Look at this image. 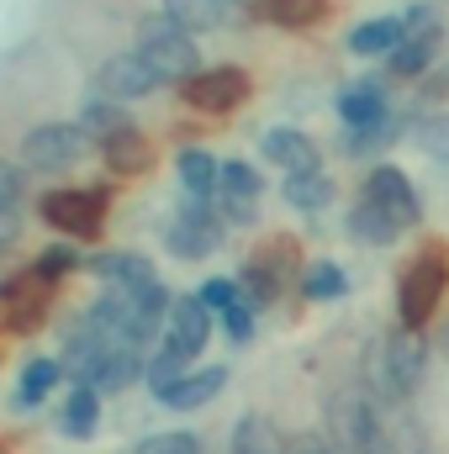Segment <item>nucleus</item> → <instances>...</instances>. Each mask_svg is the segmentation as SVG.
<instances>
[{
    "label": "nucleus",
    "mask_w": 449,
    "mask_h": 454,
    "mask_svg": "<svg viewBox=\"0 0 449 454\" xmlns=\"http://www.w3.org/2000/svg\"><path fill=\"white\" fill-rule=\"evenodd\" d=\"M169 291L159 286V280H148V286H138V291H122L112 286L96 307H91V323L106 333L112 343H148L159 333V323H169Z\"/></svg>",
    "instance_id": "obj_1"
},
{
    "label": "nucleus",
    "mask_w": 449,
    "mask_h": 454,
    "mask_svg": "<svg viewBox=\"0 0 449 454\" xmlns=\"http://www.w3.org/2000/svg\"><path fill=\"white\" fill-rule=\"evenodd\" d=\"M423 364H429V348L418 339V328H391L370 343V359H365V386L375 391V402H407L423 380Z\"/></svg>",
    "instance_id": "obj_2"
},
{
    "label": "nucleus",
    "mask_w": 449,
    "mask_h": 454,
    "mask_svg": "<svg viewBox=\"0 0 449 454\" xmlns=\"http://www.w3.org/2000/svg\"><path fill=\"white\" fill-rule=\"evenodd\" d=\"M445 291H449V248L445 243H429V248H418V254L407 259V270H402V286H397V312H402V323H407V328H423V323L439 312Z\"/></svg>",
    "instance_id": "obj_3"
},
{
    "label": "nucleus",
    "mask_w": 449,
    "mask_h": 454,
    "mask_svg": "<svg viewBox=\"0 0 449 454\" xmlns=\"http://www.w3.org/2000/svg\"><path fill=\"white\" fill-rule=\"evenodd\" d=\"M328 444L338 454H381V418H375V391L370 386H343L328 402Z\"/></svg>",
    "instance_id": "obj_4"
},
{
    "label": "nucleus",
    "mask_w": 449,
    "mask_h": 454,
    "mask_svg": "<svg viewBox=\"0 0 449 454\" xmlns=\"http://www.w3.org/2000/svg\"><path fill=\"white\" fill-rule=\"evenodd\" d=\"M138 53L154 64V74L164 80V85H185L191 74H196V37H191V27H180L169 11H159V16H148L143 27H138Z\"/></svg>",
    "instance_id": "obj_5"
},
{
    "label": "nucleus",
    "mask_w": 449,
    "mask_h": 454,
    "mask_svg": "<svg viewBox=\"0 0 449 454\" xmlns=\"http://www.w3.org/2000/svg\"><path fill=\"white\" fill-rule=\"evenodd\" d=\"M85 143H91V137H85L80 121H43V127H32V132L21 137V164L37 169V175H59V169L80 164Z\"/></svg>",
    "instance_id": "obj_6"
},
{
    "label": "nucleus",
    "mask_w": 449,
    "mask_h": 454,
    "mask_svg": "<svg viewBox=\"0 0 449 454\" xmlns=\"http://www.w3.org/2000/svg\"><path fill=\"white\" fill-rule=\"evenodd\" d=\"M302 270V254H296V243L291 238H270V243H259V254L243 264V296L248 301H259V307H270L286 286H291V275Z\"/></svg>",
    "instance_id": "obj_7"
},
{
    "label": "nucleus",
    "mask_w": 449,
    "mask_h": 454,
    "mask_svg": "<svg viewBox=\"0 0 449 454\" xmlns=\"http://www.w3.org/2000/svg\"><path fill=\"white\" fill-rule=\"evenodd\" d=\"M164 243H169L175 259H207V254L223 243V212H212L201 196H191V201L175 212V223H169V232H164Z\"/></svg>",
    "instance_id": "obj_8"
},
{
    "label": "nucleus",
    "mask_w": 449,
    "mask_h": 454,
    "mask_svg": "<svg viewBox=\"0 0 449 454\" xmlns=\"http://www.w3.org/2000/svg\"><path fill=\"white\" fill-rule=\"evenodd\" d=\"M43 223L59 227V232H75V238H96L101 217H106V191H48L37 201Z\"/></svg>",
    "instance_id": "obj_9"
},
{
    "label": "nucleus",
    "mask_w": 449,
    "mask_h": 454,
    "mask_svg": "<svg viewBox=\"0 0 449 454\" xmlns=\"http://www.w3.org/2000/svg\"><path fill=\"white\" fill-rule=\"evenodd\" d=\"M248 74L243 69H232V64H223V69H196L185 85H180V96H185V106H196V112H238L243 101H248Z\"/></svg>",
    "instance_id": "obj_10"
},
{
    "label": "nucleus",
    "mask_w": 449,
    "mask_h": 454,
    "mask_svg": "<svg viewBox=\"0 0 449 454\" xmlns=\"http://www.w3.org/2000/svg\"><path fill=\"white\" fill-rule=\"evenodd\" d=\"M154 85H164V80L154 74V64H148L143 53H116V59L101 64V74H96V90L112 96V101H138V96H148Z\"/></svg>",
    "instance_id": "obj_11"
},
{
    "label": "nucleus",
    "mask_w": 449,
    "mask_h": 454,
    "mask_svg": "<svg viewBox=\"0 0 449 454\" xmlns=\"http://www.w3.org/2000/svg\"><path fill=\"white\" fill-rule=\"evenodd\" d=\"M217 207H223L227 223H254V217H259V169H254V164H243V159L223 164Z\"/></svg>",
    "instance_id": "obj_12"
},
{
    "label": "nucleus",
    "mask_w": 449,
    "mask_h": 454,
    "mask_svg": "<svg viewBox=\"0 0 449 454\" xmlns=\"http://www.w3.org/2000/svg\"><path fill=\"white\" fill-rule=\"evenodd\" d=\"M365 196H370V201H381V207H386V212H391L402 227H418V217H423L413 180H407L402 169H391V164L370 169V180H365Z\"/></svg>",
    "instance_id": "obj_13"
},
{
    "label": "nucleus",
    "mask_w": 449,
    "mask_h": 454,
    "mask_svg": "<svg viewBox=\"0 0 449 454\" xmlns=\"http://www.w3.org/2000/svg\"><path fill=\"white\" fill-rule=\"evenodd\" d=\"M212 339V307L201 301V296H180L175 307H169V343L191 359V354H201Z\"/></svg>",
    "instance_id": "obj_14"
},
{
    "label": "nucleus",
    "mask_w": 449,
    "mask_h": 454,
    "mask_svg": "<svg viewBox=\"0 0 449 454\" xmlns=\"http://www.w3.org/2000/svg\"><path fill=\"white\" fill-rule=\"evenodd\" d=\"M259 153H264L270 164H280L286 175L318 169V143H312L307 132H296V127H270V132H264V143H259Z\"/></svg>",
    "instance_id": "obj_15"
},
{
    "label": "nucleus",
    "mask_w": 449,
    "mask_h": 454,
    "mask_svg": "<svg viewBox=\"0 0 449 454\" xmlns=\"http://www.w3.org/2000/svg\"><path fill=\"white\" fill-rule=\"evenodd\" d=\"M338 116L343 127H370L381 116H391V101H386V80H354L338 90Z\"/></svg>",
    "instance_id": "obj_16"
},
{
    "label": "nucleus",
    "mask_w": 449,
    "mask_h": 454,
    "mask_svg": "<svg viewBox=\"0 0 449 454\" xmlns=\"http://www.w3.org/2000/svg\"><path fill=\"white\" fill-rule=\"evenodd\" d=\"M106 348H112V339L85 317V323L69 333V343H64V364H69V375H75V380H96V370H101Z\"/></svg>",
    "instance_id": "obj_17"
},
{
    "label": "nucleus",
    "mask_w": 449,
    "mask_h": 454,
    "mask_svg": "<svg viewBox=\"0 0 449 454\" xmlns=\"http://www.w3.org/2000/svg\"><path fill=\"white\" fill-rule=\"evenodd\" d=\"M101 159H106L112 175H143V169L154 164V143H148L138 127H122V132H112V137L101 143Z\"/></svg>",
    "instance_id": "obj_18"
},
{
    "label": "nucleus",
    "mask_w": 449,
    "mask_h": 454,
    "mask_svg": "<svg viewBox=\"0 0 449 454\" xmlns=\"http://www.w3.org/2000/svg\"><path fill=\"white\" fill-rule=\"evenodd\" d=\"M223 386H227V370H223V364H212V370L180 375V380H175V386H169L159 402H164V407H175V412H196V407H207V402H212Z\"/></svg>",
    "instance_id": "obj_19"
},
{
    "label": "nucleus",
    "mask_w": 449,
    "mask_h": 454,
    "mask_svg": "<svg viewBox=\"0 0 449 454\" xmlns=\"http://www.w3.org/2000/svg\"><path fill=\"white\" fill-rule=\"evenodd\" d=\"M227 454H286V434H280L264 412H243V418L232 423Z\"/></svg>",
    "instance_id": "obj_20"
},
{
    "label": "nucleus",
    "mask_w": 449,
    "mask_h": 454,
    "mask_svg": "<svg viewBox=\"0 0 449 454\" xmlns=\"http://www.w3.org/2000/svg\"><path fill=\"white\" fill-rule=\"evenodd\" d=\"M328 11H334V0H254V16H259V21L291 27V32L328 21Z\"/></svg>",
    "instance_id": "obj_21"
},
{
    "label": "nucleus",
    "mask_w": 449,
    "mask_h": 454,
    "mask_svg": "<svg viewBox=\"0 0 449 454\" xmlns=\"http://www.w3.org/2000/svg\"><path fill=\"white\" fill-rule=\"evenodd\" d=\"M91 275L106 280V286H122V291H138L154 280V264L143 254H127V248H112V254H96L91 259Z\"/></svg>",
    "instance_id": "obj_22"
},
{
    "label": "nucleus",
    "mask_w": 449,
    "mask_h": 454,
    "mask_svg": "<svg viewBox=\"0 0 449 454\" xmlns=\"http://www.w3.org/2000/svg\"><path fill=\"white\" fill-rule=\"evenodd\" d=\"M138 375H143V343H112L91 386H96V391H112V396H116V391H127Z\"/></svg>",
    "instance_id": "obj_23"
},
{
    "label": "nucleus",
    "mask_w": 449,
    "mask_h": 454,
    "mask_svg": "<svg viewBox=\"0 0 449 454\" xmlns=\"http://www.w3.org/2000/svg\"><path fill=\"white\" fill-rule=\"evenodd\" d=\"M349 232L359 238V243H370V248H381V243H391L397 232H407V227L397 223L381 201H370V196H359L354 201V212H349Z\"/></svg>",
    "instance_id": "obj_24"
},
{
    "label": "nucleus",
    "mask_w": 449,
    "mask_h": 454,
    "mask_svg": "<svg viewBox=\"0 0 449 454\" xmlns=\"http://www.w3.org/2000/svg\"><path fill=\"white\" fill-rule=\"evenodd\" d=\"M402 37H407V21H402V16H375V21H365V27L349 32V48H354L359 59H386Z\"/></svg>",
    "instance_id": "obj_25"
},
{
    "label": "nucleus",
    "mask_w": 449,
    "mask_h": 454,
    "mask_svg": "<svg viewBox=\"0 0 449 454\" xmlns=\"http://www.w3.org/2000/svg\"><path fill=\"white\" fill-rule=\"evenodd\" d=\"M80 127H85V137L91 143H106L112 132H122V127H132L127 121V101H112V96H91L85 106H80Z\"/></svg>",
    "instance_id": "obj_26"
},
{
    "label": "nucleus",
    "mask_w": 449,
    "mask_h": 454,
    "mask_svg": "<svg viewBox=\"0 0 449 454\" xmlns=\"http://www.w3.org/2000/svg\"><path fill=\"white\" fill-rule=\"evenodd\" d=\"M175 169H180V185H185V196H217V180H223V164L212 159V153H201V148H185L180 159H175Z\"/></svg>",
    "instance_id": "obj_27"
},
{
    "label": "nucleus",
    "mask_w": 449,
    "mask_h": 454,
    "mask_svg": "<svg viewBox=\"0 0 449 454\" xmlns=\"http://www.w3.org/2000/svg\"><path fill=\"white\" fill-rule=\"evenodd\" d=\"M96 418H101V391L91 380H75V391L64 402V434L69 439H91L96 434Z\"/></svg>",
    "instance_id": "obj_28"
},
{
    "label": "nucleus",
    "mask_w": 449,
    "mask_h": 454,
    "mask_svg": "<svg viewBox=\"0 0 449 454\" xmlns=\"http://www.w3.org/2000/svg\"><path fill=\"white\" fill-rule=\"evenodd\" d=\"M434 43H439V32H407L386 59H391V74H402V80H413V74H423L429 64H434Z\"/></svg>",
    "instance_id": "obj_29"
},
{
    "label": "nucleus",
    "mask_w": 449,
    "mask_h": 454,
    "mask_svg": "<svg viewBox=\"0 0 449 454\" xmlns=\"http://www.w3.org/2000/svg\"><path fill=\"white\" fill-rule=\"evenodd\" d=\"M286 201L296 212H323L334 201V180L323 169H302V175H286Z\"/></svg>",
    "instance_id": "obj_30"
},
{
    "label": "nucleus",
    "mask_w": 449,
    "mask_h": 454,
    "mask_svg": "<svg viewBox=\"0 0 449 454\" xmlns=\"http://www.w3.org/2000/svg\"><path fill=\"white\" fill-rule=\"evenodd\" d=\"M59 386V364L53 359H32L21 370V386H16V407H43V396Z\"/></svg>",
    "instance_id": "obj_31"
},
{
    "label": "nucleus",
    "mask_w": 449,
    "mask_h": 454,
    "mask_svg": "<svg viewBox=\"0 0 449 454\" xmlns=\"http://www.w3.org/2000/svg\"><path fill=\"white\" fill-rule=\"evenodd\" d=\"M164 11L180 21V27H191V32H212V27H223V0H164Z\"/></svg>",
    "instance_id": "obj_32"
},
{
    "label": "nucleus",
    "mask_w": 449,
    "mask_h": 454,
    "mask_svg": "<svg viewBox=\"0 0 449 454\" xmlns=\"http://www.w3.org/2000/svg\"><path fill=\"white\" fill-rule=\"evenodd\" d=\"M343 286H349V280H343V270L328 264V259L302 270V296H307V301H334V296H343Z\"/></svg>",
    "instance_id": "obj_33"
},
{
    "label": "nucleus",
    "mask_w": 449,
    "mask_h": 454,
    "mask_svg": "<svg viewBox=\"0 0 449 454\" xmlns=\"http://www.w3.org/2000/svg\"><path fill=\"white\" fill-rule=\"evenodd\" d=\"M180 370H185V354L164 339V348H159V354L148 359V370H143V375H148V391H154V396H164V391L180 380Z\"/></svg>",
    "instance_id": "obj_34"
},
{
    "label": "nucleus",
    "mask_w": 449,
    "mask_h": 454,
    "mask_svg": "<svg viewBox=\"0 0 449 454\" xmlns=\"http://www.w3.org/2000/svg\"><path fill=\"white\" fill-rule=\"evenodd\" d=\"M397 116H381V121H370V127H349V143H343V153H375L381 143H391L397 137Z\"/></svg>",
    "instance_id": "obj_35"
},
{
    "label": "nucleus",
    "mask_w": 449,
    "mask_h": 454,
    "mask_svg": "<svg viewBox=\"0 0 449 454\" xmlns=\"http://www.w3.org/2000/svg\"><path fill=\"white\" fill-rule=\"evenodd\" d=\"M69 270H80V254H75L69 243L43 248V254H37V264H32V275H37V280H48V286H53V280H64Z\"/></svg>",
    "instance_id": "obj_36"
},
{
    "label": "nucleus",
    "mask_w": 449,
    "mask_h": 454,
    "mask_svg": "<svg viewBox=\"0 0 449 454\" xmlns=\"http://www.w3.org/2000/svg\"><path fill=\"white\" fill-rule=\"evenodd\" d=\"M418 148L429 159H445L449 164V116L434 112V116H418Z\"/></svg>",
    "instance_id": "obj_37"
},
{
    "label": "nucleus",
    "mask_w": 449,
    "mask_h": 454,
    "mask_svg": "<svg viewBox=\"0 0 449 454\" xmlns=\"http://www.w3.org/2000/svg\"><path fill=\"white\" fill-rule=\"evenodd\" d=\"M254 312H259V301H248V296H238V301H227L223 307V328L232 343H243L254 333Z\"/></svg>",
    "instance_id": "obj_38"
},
{
    "label": "nucleus",
    "mask_w": 449,
    "mask_h": 454,
    "mask_svg": "<svg viewBox=\"0 0 449 454\" xmlns=\"http://www.w3.org/2000/svg\"><path fill=\"white\" fill-rule=\"evenodd\" d=\"M132 454H201V439L196 434H154V439H143Z\"/></svg>",
    "instance_id": "obj_39"
},
{
    "label": "nucleus",
    "mask_w": 449,
    "mask_h": 454,
    "mask_svg": "<svg viewBox=\"0 0 449 454\" xmlns=\"http://www.w3.org/2000/svg\"><path fill=\"white\" fill-rule=\"evenodd\" d=\"M21 196H27V169L0 159V207H21Z\"/></svg>",
    "instance_id": "obj_40"
},
{
    "label": "nucleus",
    "mask_w": 449,
    "mask_h": 454,
    "mask_svg": "<svg viewBox=\"0 0 449 454\" xmlns=\"http://www.w3.org/2000/svg\"><path fill=\"white\" fill-rule=\"evenodd\" d=\"M238 296H243V286H232V280H207V286H201V301H207L212 312H223L227 301H238Z\"/></svg>",
    "instance_id": "obj_41"
},
{
    "label": "nucleus",
    "mask_w": 449,
    "mask_h": 454,
    "mask_svg": "<svg viewBox=\"0 0 449 454\" xmlns=\"http://www.w3.org/2000/svg\"><path fill=\"white\" fill-rule=\"evenodd\" d=\"M286 454H334V444L318 434H296V439H286Z\"/></svg>",
    "instance_id": "obj_42"
},
{
    "label": "nucleus",
    "mask_w": 449,
    "mask_h": 454,
    "mask_svg": "<svg viewBox=\"0 0 449 454\" xmlns=\"http://www.w3.org/2000/svg\"><path fill=\"white\" fill-rule=\"evenodd\" d=\"M16 232H21L16 207H0V248H11V243H16Z\"/></svg>",
    "instance_id": "obj_43"
},
{
    "label": "nucleus",
    "mask_w": 449,
    "mask_h": 454,
    "mask_svg": "<svg viewBox=\"0 0 449 454\" xmlns=\"http://www.w3.org/2000/svg\"><path fill=\"white\" fill-rule=\"evenodd\" d=\"M223 5H243V0H223Z\"/></svg>",
    "instance_id": "obj_44"
}]
</instances>
